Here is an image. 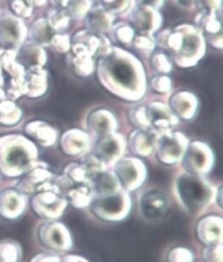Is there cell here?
I'll use <instances>...</instances> for the list:
<instances>
[{
	"label": "cell",
	"instance_id": "obj_42",
	"mask_svg": "<svg viewBox=\"0 0 223 262\" xmlns=\"http://www.w3.org/2000/svg\"><path fill=\"white\" fill-rule=\"evenodd\" d=\"M10 6L16 15L29 17L32 14V7L25 0H11Z\"/></svg>",
	"mask_w": 223,
	"mask_h": 262
},
{
	"label": "cell",
	"instance_id": "obj_39",
	"mask_svg": "<svg viewBox=\"0 0 223 262\" xmlns=\"http://www.w3.org/2000/svg\"><path fill=\"white\" fill-rule=\"evenodd\" d=\"M222 243L207 245L203 250V258L206 262H223Z\"/></svg>",
	"mask_w": 223,
	"mask_h": 262
},
{
	"label": "cell",
	"instance_id": "obj_32",
	"mask_svg": "<svg viewBox=\"0 0 223 262\" xmlns=\"http://www.w3.org/2000/svg\"><path fill=\"white\" fill-rule=\"evenodd\" d=\"M58 5L62 6L70 16L80 19L90 11L91 0H58Z\"/></svg>",
	"mask_w": 223,
	"mask_h": 262
},
{
	"label": "cell",
	"instance_id": "obj_9",
	"mask_svg": "<svg viewBox=\"0 0 223 262\" xmlns=\"http://www.w3.org/2000/svg\"><path fill=\"white\" fill-rule=\"evenodd\" d=\"M187 145L188 141L184 134L167 130L158 135L155 147L157 158L164 164H175L182 160Z\"/></svg>",
	"mask_w": 223,
	"mask_h": 262
},
{
	"label": "cell",
	"instance_id": "obj_14",
	"mask_svg": "<svg viewBox=\"0 0 223 262\" xmlns=\"http://www.w3.org/2000/svg\"><path fill=\"white\" fill-rule=\"evenodd\" d=\"M28 196L14 188H7L0 191V216L6 220H15L27 209Z\"/></svg>",
	"mask_w": 223,
	"mask_h": 262
},
{
	"label": "cell",
	"instance_id": "obj_40",
	"mask_svg": "<svg viewBox=\"0 0 223 262\" xmlns=\"http://www.w3.org/2000/svg\"><path fill=\"white\" fill-rule=\"evenodd\" d=\"M100 2L101 7L111 14L122 12L128 5V0H100Z\"/></svg>",
	"mask_w": 223,
	"mask_h": 262
},
{
	"label": "cell",
	"instance_id": "obj_12",
	"mask_svg": "<svg viewBox=\"0 0 223 262\" xmlns=\"http://www.w3.org/2000/svg\"><path fill=\"white\" fill-rule=\"evenodd\" d=\"M169 208V199L165 191L157 188L146 190L140 198V211L144 219L156 221L164 216Z\"/></svg>",
	"mask_w": 223,
	"mask_h": 262
},
{
	"label": "cell",
	"instance_id": "obj_33",
	"mask_svg": "<svg viewBox=\"0 0 223 262\" xmlns=\"http://www.w3.org/2000/svg\"><path fill=\"white\" fill-rule=\"evenodd\" d=\"M63 174L74 184H82V183L90 182L88 174L81 163L72 162L68 164L64 168Z\"/></svg>",
	"mask_w": 223,
	"mask_h": 262
},
{
	"label": "cell",
	"instance_id": "obj_21",
	"mask_svg": "<svg viewBox=\"0 0 223 262\" xmlns=\"http://www.w3.org/2000/svg\"><path fill=\"white\" fill-rule=\"evenodd\" d=\"M131 22L136 31L146 35L157 30L160 23V16L153 8L142 6L133 12Z\"/></svg>",
	"mask_w": 223,
	"mask_h": 262
},
{
	"label": "cell",
	"instance_id": "obj_51",
	"mask_svg": "<svg viewBox=\"0 0 223 262\" xmlns=\"http://www.w3.org/2000/svg\"><path fill=\"white\" fill-rule=\"evenodd\" d=\"M30 7H40L44 5L47 0H25Z\"/></svg>",
	"mask_w": 223,
	"mask_h": 262
},
{
	"label": "cell",
	"instance_id": "obj_18",
	"mask_svg": "<svg viewBox=\"0 0 223 262\" xmlns=\"http://www.w3.org/2000/svg\"><path fill=\"white\" fill-rule=\"evenodd\" d=\"M117 120L109 110L98 109L93 111L87 119V128L95 137L114 133L117 128Z\"/></svg>",
	"mask_w": 223,
	"mask_h": 262
},
{
	"label": "cell",
	"instance_id": "obj_22",
	"mask_svg": "<svg viewBox=\"0 0 223 262\" xmlns=\"http://www.w3.org/2000/svg\"><path fill=\"white\" fill-rule=\"evenodd\" d=\"M158 133L152 129L137 128L130 136V148L132 152L142 157H147L155 150Z\"/></svg>",
	"mask_w": 223,
	"mask_h": 262
},
{
	"label": "cell",
	"instance_id": "obj_28",
	"mask_svg": "<svg viewBox=\"0 0 223 262\" xmlns=\"http://www.w3.org/2000/svg\"><path fill=\"white\" fill-rule=\"evenodd\" d=\"M110 12L105 10L102 7H97L90 9L86 14L87 28L91 33H104L106 32L113 22V16Z\"/></svg>",
	"mask_w": 223,
	"mask_h": 262
},
{
	"label": "cell",
	"instance_id": "obj_8",
	"mask_svg": "<svg viewBox=\"0 0 223 262\" xmlns=\"http://www.w3.org/2000/svg\"><path fill=\"white\" fill-rule=\"evenodd\" d=\"M182 163L186 172L204 177L213 168V152L207 144L193 142L187 145L182 157Z\"/></svg>",
	"mask_w": 223,
	"mask_h": 262
},
{
	"label": "cell",
	"instance_id": "obj_50",
	"mask_svg": "<svg viewBox=\"0 0 223 262\" xmlns=\"http://www.w3.org/2000/svg\"><path fill=\"white\" fill-rule=\"evenodd\" d=\"M62 262H90L82 256L79 255H66L61 259Z\"/></svg>",
	"mask_w": 223,
	"mask_h": 262
},
{
	"label": "cell",
	"instance_id": "obj_45",
	"mask_svg": "<svg viewBox=\"0 0 223 262\" xmlns=\"http://www.w3.org/2000/svg\"><path fill=\"white\" fill-rule=\"evenodd\" d=\"M133 30L130 28L128 25H120L116 29L115 34H116V37L117 39L122 42V43H128L130 42L133 37H134V34H133Z\"/></svg>",
	"mask_w": 223,
	"mask_h": 262
},
{
	"label": "cell",
	"instance_id": "obj_30",
	"mask_svg": "<svg viewBox=\"0 0 223 262\" xmlns=\"http://www.w3.org/2000/svg\"><path fill=\"white\" fill-rule=\"evenodd\" d=\"M21 245L12 239L0 241V262H20L22 258Z\"/></svg>",
	"mask_w": 223,
	"mask_h": 262
},
{
	"label": "cell",
	"instance_id": "obj_3",
	"mask_svg": "<svg viewBox=\"0 0 223 262\" xmlns=\"http://www.w3.org/2000/svg\"><path fill=\"white\" fill-rule=\"evenodd\" d=\"M174 191L183 209L190 213H195L212 202L216 189L204 177L184 172L176 177Z\"/></svg>",
	"mask_w": 223,
	"mask_h": 262
},
{
	"label": "cell",
	"instance_id": "obj_4",
	"mask_svg": "<svg viewBox=\"0 0 223 262\" xmlns=\"http://www.w3.org/2000/svg\"><path fill=\"white\" fill-rule=\"evenodd\" d=\"M87 208L99 220L120 222L130 214L132 199L127 191L121 189L111 195L94 197Z\"/></svg>",
	"mask_w": 223,
	"mask_h": 262
},
{
	"label": "cell",
	"instance_id": "obj_17",
	"mask_svg": "<svg viewBox=\"0 0 223 262\" xmlns=\"http://www.w3.org/2000/svg\"><path fill=\"white\" fill-rule=\"evenodd\" d=\"M24 28L22 22L14 16H5L0 19V43L8 49L13 50L23 39Z\"/></svg>",
	"mask_w": 223,
	"mask_h": 262
},
{
	"label": "cell",
	"instance_id": "obj_11",
	"mask_svg": "<svg viewBox=\"0 0 223 262\" xmlns=\"http://www.w3.org/2000/svg\"><path fill=\"white\" fill-rule=\"evenodd\" d=\"M23 176L24 178L18 182L15 189L24 195H34L45 189L57 190L54 184V180L56 177L45 163L37 162L30 171L23 174Z\"/></svg>",
	"mask_w": 223,
	"mask_h": 262
},
{
	"label": "cell",
	"instance_id": "obj_24",
	"mask_svg": "<svg viewBox=\"0 0 223 262\" xmlns=\"http://www.w3.org/2000/svg\"><path fill=\"white\" fill-rule=\"evenodd\" d=\"M73 54L78 57H91L101 52L102 41L91 32H79L73 39Z\"/></svg>",
	"mask_w": 223,
	"mask_h": 262
},
{
	"label": "cell",
	"instance_id": "obj_37",
	"mask_svg": "<svg viewBox=\"0 0 223 262\" xmlns=\"http://www.w3.org/2000/svg\"><path fill=\"white\" fill-rule=\"evenodd\" d=\"M193 259L192 251L182 246L173 247L167 255V262H193Z\"/></svg>",
	"mask_w": 223,
	"mask_h": 262
},
{
	"label": "cell",
	"instance_id": "obj_26",
	"mask_svg": "<svg viewBox=\"0 0 223 262\" xmlns=\"http://www.w3.org/2000/svg\"><path fill=\"white\" fill-rule=\"evenodd\" d=\"M25 95L30 98H37L45 94L47 90L46 72L41 68H32L24 76Z\"/></svg>",
	"mask_w": 223,
	"mask_h": 262
},
{
	"label": "cell",
	"instance_id": "obj_23",
	"mask_svg": "<svg viewBox=\"0 0 223 262\" xmlns=\"http://www.w3.org/2000/svg\"><path fill=\"white\" fill-rule=\"evenodd\" d=\"M25 133L42 147H50L56 144L57 130L44 121H32L25 125Z\"/></svg>",
	"mask_w": 223,
	"mask_h": 262
},
{
	"label": "cell",
	"instance_id": "obj_10",
	"mask_svg": "<svg viewBox=\"0 0 223 262\" xmlns=\"http://www.w3.org/2000/svg\"><path fill=\"white\" fill-rule=\"evenodd\" d=\"M34 213L45 220H57L68 206L65 198L55 189H45L34 194L31 200Z\"/></svg>",
	"mask_w": 223,
	"mask_h": 262
},
{
	"label": "cell",
	"instance_id": "obj_2",
	"mask_svg": "<svg viewBox=\"0 0 223 262\" xmlns=\"http://www.w3.org/2000/svg\"><path fill=\"white\" fill-rule=\"evenodd\" d=\"M37 148L21 135L0 137V172L8 178H19L37 161Z\"/></svg>",
	"mask_w": 223,
	"mask_h": 262
},
{
	"label": "cell",
	"instance_id": "obj_7",
	"mask_svg": "<svg viewBox=\"0 0 223 262\" xmlns=\"http://www.w3.org/2000/svg\"><path fill=\"white\" fill-rule=\"evenodd\" d=\"M177 30L181 34V42L173 54V57L179 66H193L204 55L205 46L203 37L199 33L188 26H181Z\"/></svg>",
	"mask_w": 223,
	"mask_h": 262
},
{
	"label": "cell",
	"instance_id": "obj_34",
	"mask_svg": "<svg viewBox=\"0 0 223 262\" xmlns=\"http://www.w3.org/2000/svg\"><path fill=\"white\" fill-rule=\"evenodd\" d=\"M130 120L137 128H141V129H149L150 128L147 107H145V106L134 107L130 111Z\"/></svg>",
	"mask_w": 223,
	"mask_h": 262
},
{
	"label": "cell",
	"instance_id": "obj_1",
	"mask_svg": "<svg viewBox=\"0 0 223 262\" xmlns=\"http://www.w3.org/2000/svg\"><path fill=\"white\" fill-rule=\"evenodd\" d=\"M99 77L105 87L126 100H139L146 90L140 63L124 51H109L99 64Z\"/></svg>",
	"mask_w": 223,
	"mask_h": 262
},
{
	"label": "cell",
	"instance_id": "obj_15",
	"mask_svg": "<svg viewBox=\"0 0 223 262\" xmlns=\"http://www.w3.org/2000/svg\"><path fill=\"white\" fill-rule=\"evenodd\" d=\"M150 129L153 132H167L177 123V118L162 102H151L147 106Z\"/></svg>",
	"mask_w": 223,
	"mask_h": 262
},
{
	"label": "cell",
	"instance_id": "obj_38",
	"mask_svg": "<svg viewBox=\"0 0 223 262\" xmlns=\"http://www.w3.org/2000/svg\"><path fill=\"white\" fill-rule=\"evenodd\" d=\"M73 68L80 76H88L94 70V62L91 57H74Z\"/></svg>",
	"mask_w": 223,
	"mask_h": 262
},
{
	"label": "cell",
	"instance_id": "obj_46",
	"mask_svg": "<svg viewBox=\"0 0 223 262\" xmlns=\"http://www.w3.org/2000/svg\"><path fill=\"white\" fill-rule=\"evenodd\" d=\"M50 42L53 47L59 52H65L70 47V42H69V38L65 35H54Z\"/></svg>",
	"mask_w": 223,
	"mask_h": 262
},
{
	"label": "cell",
	"instance_id": "obj_27",
	"mask_svg": "<svg viewBox=\"0 0 223 262\" xmlns=\"http://www.w3.org/2000/svg\"><path fill=\"white\" fill-rule=\"evenodd\" d=\"M45 54L39 45L35 42H28L24 43L22 46L19 56H18V62L22 67L25 68H41V66L45 63Z\"/></svg>",
	"mask_w": 223,
	"mask_h": 262
},
{
	"label": "cell",
	"instance_id": "obj_43",
	"mask_svg": "<svg viewBox=\"0 0 223 262\" xmlns=\"http://www.w3.org/2000/svg\"><path fill=\"white\" fill-rule=\"evenodd\" d=\"M152 66L159 73H168L171 70V63L164 54H157L153 56Z\"/></svg>",
	"mask_w": 223,
	"mask_h": 262
},
{
	"label": "cell",
	"instance_id": "obj_20",
	"mask_svg": "<svg viewBox=\"0 0 223 262\" xmlns=\"http://www.w3.org/2000/svg\"><path fill=\"white\" fill-rule=\"evenodd\" d=\"M197 107L198 100L191 93H176L170 98L169 108L177 119L186 121L193 119L196 115Z\"/></svg>",
	"mask_w": 223,
	"mask_h": 262
},
{
	"label": "cell",
	"instance_id": "obj_19",
	"mask_svg": "<svg viewBox=\"0 0 223 262\" xmlns=\"http://www.w3.org/2000/svg\"><path fill=\"white\" fill-rule=\"evenodd\" d=\"M60 147L68 156H82L88 150L90 138L87 134L81 129H69L60 139Z\"/></svg>",
	"mask_w": 223,
	"mask_h": 262
},
{
	"label": "cell",
	"instance_id": "obj_31",
	"mask_svg": "<svg viewBox=\"0 0 223 262\" xmlns=\"http://www.w3.org/2000/svg\"><path fill=\"white\" fill-rule=\"evenodd\" d=\"M54 36V30L46 20H38L31 29V38L37 45H47Z\"/></svg>",
	"mask_w": 223,
	"mask_h": 262
},
{
	"label": "cell",
	"instance_id": "obj_41",
	"mask_svg": "<svg viewBox=\"0 0 223 262\" xmlns=\"http://www.w3.org/2000/svg\"><path fill=\"white\" fill-rule=\"evenodd\" d=\"M151 87L152 90L157 93H168L171 90V80L166 75L156 76L155 78H152Z\"/></svg>",
	"mask_w": 223,
	"mask_h": 262
},
{
	"label": "cell",
	"instance_id": "obj_44",
	"mask_svg": "<svg viewBox=\"0 0 223 262\" xmlns=\"http://www.w3.org/2000/svg\"><path fill=\"white\" fill-rule=\"evenodd\" d=\"M196 2L204 15H212L220 7L221 0H196Z\"/></svg>",
	"mask_w": 223,
	"mask_h": 262
},
{
	"label": "cell",
	"instance_id": "obj_16",
	"mask_svg": "<svg viewBox=\"0 0 223 262\" xmlns=\"http://www.w3.org/2000/svg\"><path fill=\"white\" fill-rule=\"evenodd\" d=\"M223 220L219 215H207L199 220L196 226L198 239L207 245L222 243Z\"/></svg>",
	"mask_w": 223,
	"mask_h": 262
},
{
	"label": "cell",
	"instance_id": "obj_48",
	"mask_svg": "<svg viewBox=\"0 0 223 262\" xmlns=\"http://www.w3.org/2000/svg\"><path fill=\"white\" fill-rule=\"evenodd\" d=\"M30 262H62V261L57 256L47 255V254H38L33 259H31Z\"/></svg>",
	"mask_w": 223,
	"mask_h": 262
},
{
	"label": "cell",
	"instance_id": "obj_6",
	"mask_svg": "<svg viewBox=\"0 0 223 262\" xmlns=\"http://www.w3.org/2000/svg\"><path fill=\"white\" fill-rule=\"evenodd\" d=\"M37 236L42 246L54 252H65L73 245L70 231L63 223L56 220H47L41 223Z\"/></svg>",
	"mask_w": 223,
	"mask_h": 262
},
{
	"label": "cell",
	"instance_id": "obj_35",
	"mask_svg": "<svg viewBox=\"0 0 223 262\" xmlns=\"http://www.w3.org/2000/svg\"><path fill=\"white\" fill-rule=\"evenodd\" d=\"M80 163L83 165L84 169L86 170L90 180L92 177L95 176V174L107 170V165L102 161H100L98 158H96L94 155L84 156Z\"/></svg>",
	"mask_w": 223,
	"mask_h": 262
},
{
	"label": "cell",
	"instance_id": "obj_5",
	"mask_svg": "<svg viewBox=\"0 0 223 262\" xmlns=\"http://www.w3.org/2000/svg\"><path fill=\"white\" fill-rule=\"evenodd\" d=\"M114 174L120 186L125 191L139 189L147 177V169L144 162L137 158H120L114 163Z\"/></svg>",
	"mask_w": 223,
	"mask_h": 262
},
{
	"label": "cell",
	"instance_id": "obj_29",
	"mask_svg": "<svg viewBox=\"0 0 223 262\" xmlns=\"http://www.w3.org/2000/svg\"><path fill=\"white\" fill-rule=\"evenodd\" d=\"M21 117V109L12 100H0V124L4 126L15 125L20 122Z\"/></svg>",
	"mask_w": 223,
	"mask_h": 262
},
{
	"label": "cell",
	"instance_id": "obj_36",
	"mask_svg": "<svg viewBox=\"0 0 223 262\" xmlns=\"http://www.w3.org/2000/svg\"><path fill=\"white\" fill-rule=\"evenodd\" d=\"M69 21H70V15H69L65 11H61V10H55L51 12L47 20L50 28L56 31L64 30L69 25Z\"/></svg>",
	"mask_w": 223,
	"mask_h": 262
},
{
	"label": "cell",
	"instance_id": "obj_13",
	"mask_svg": "<svg viewBox=\"0 0 223 262\" xmlns=\"http://www.w3.org/2000/svg\"><path fill=\"white\" fill-rule=\"evenodd\" d=\"M124 139L117 133H110L97 138L94 146V156L107 164H114L118 161L124 151Z\"/></svg>",
	"mask_w": 223,
	"mask_h": 262
},
{
	"label": "cell",
	"instance_id": "obj_25",
	"mask_svg": "<svg viewBox=\"0 0 223 262\" xmlns=\"http://www.w3.org/2000/svg\"><path fill=\"white\" fill-rule=\"evenodd\" d=\"M90 182L94 197L111 195L122 189L114 172H109L107 170L95 174L91 178Z\"/></svg>",
	"mask_w": 223,
	"mask_h": 262
},
{
	"label": "cell",
	"instance_id": "obj_49",
	"mask_svg": "<svg viewBox=\"0 0 223 262\" xmlns=\"http://www.w3.org/2000/svg\"><path fill=\"white\" fill-rule=\"evenodd\" d=\"M136 4L139 7L146 6V7H151V8H157L159 7L164 0H135Z\"/></svg>",
	"mask_w": 223,
	"mask_h": 262
},
{
	"label": "cell",
	"instance_id": "obj_47",
	"mask_svg": "<svg viewBox=\"0 0 223 262\" xmlns=\"http://www.w3.org/2000/svg\"><path fill=\"white\" fill-rule=\"evenodd\" d=\"M134 41L135 47L142 51H150L155 47V40H152L146 35H141V36L136 37Z\"/></svg>",
	"mask_w": 223,
	"mask_h": 262
}]
</instances>
